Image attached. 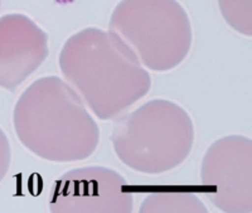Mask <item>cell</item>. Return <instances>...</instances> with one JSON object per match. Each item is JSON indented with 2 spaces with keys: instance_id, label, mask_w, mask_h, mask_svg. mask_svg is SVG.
Returning a JSON list of instances; mask_svg holds the SVG:
<instances>
[{
  "instance_id": "obj_3",
  "label": "cell",
  "mask_w": 252,
  "mask_h": 213,
  "mask_svg": "<svg viewBox=\"0 0 252 213\" xmlns=\"http://www.w3.org/2000/svg\"><path fill=\"white\" fill-rule=\"evenodd\" d=\"M220 13L229 26L245 35H251V0H218Z\"/></svg>"
},
{
  "instance_id": "obj_1",
  "label": "cell",
  "mask_w": 252,
  "mask_h": 213,
  "mask_svg": "<svg viewBox=\"0 0 252 213\" xmlns=\"http://www.w3.org/2000/svg\"><path fill=\"white\" fill-rule=\"evenodd\" d=\"M110 27L157 71L179 64L192 44V27L177 0H123Z\"/></svg>"
},
{
  "instance_id": "obj_2",
  "label": "cell",
  "mask_w": 252,
  "mask_h": 213,
  "mask_svg": "<svg viewBox=\"0 0 252 213\" xmlns=\"http://www.w3.org/2000/svg\"><path fill=\"white\" fill-rule=\"evenodd\" d=\"M48 55V37L26 15L0 19V80H22Z\"/></svg>"
},
{
  "instance_id": "obj_4",
  "label": "cell",
  "mask_w": 252,
  "mask_h": 213,
  "mask_svg": "<svg viewBox=\"0 0 252 213\" xmlns=\"http://www.w3.org/2000/svg\"><path fill=\"white\" fill-rule=\"evenodd\" d=\"M1 4H3V0H0V8H1Z\"/></svg>"
}]
</instances>
